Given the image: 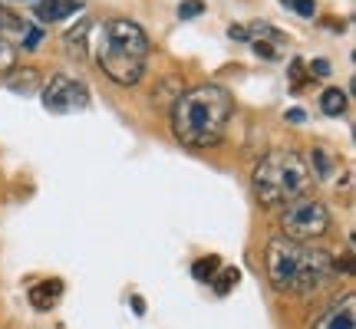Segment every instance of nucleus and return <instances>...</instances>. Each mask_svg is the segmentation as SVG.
<instances>
[{"mask_svg":"<svg viewBox=\"0 0 356 329\" xmlns=\"http://www.w3.org/2000/svg\"><path fill=\"white\" fill-rule=\"evenodd\" d=\"M60 296H63V283H60V280H43V283H33V287H30V303H33V310H40V313H47Z\"/></svg>","mask_w":356,"mask_h":329,"instance_id":"9","label":"nucleus"},{"mask_svg":"<svg viewBox=\"0 0 356 329\" xmlns=\"http://www.w3.org/2000/svg\"><path fill=\"white\" fill-rule=\"evenodd\" d=\"M287 10H297L300 17H314L317 13V0H280Z\"/></svg>","mask_w":356,"mask_h":329,"instance_id":"18","label":"nucleus"},{"mask_svg":"<svg viewBox=\"0 0 356 329\" xmlns=\"http://www.w3.org/2000/svg\"><path fill=\"white\" fill-rule=\"evenodd\" d=\"M202 13H204V3H202V0H181V3H178V17H181V20L202 17Z\"/></svg>","mask_w":356,"mask_h":329,"instance_id":"19","label":"nucleus"},{"mask_svg":"<svg viewBox=\"0 0 356 329\" xmlns=\"http://www.w3.org/2000/svg\"><path fill=\"white\" fill-rule=\"evenodd\" d=\"M238 280H241V270H238V267H225L221 273H215V280H211V283H215V290L225 296V293H231V287H234Z\"/></svg>","mask_w":356,"mask_h":329,"instance_id":"16","label":"nucleus"},{"mask_svg":"<svg viewBox=\"0 0 356 329\" xmlns=\"http://www.w3.org/2000/svg\"><path fill=\"white\" fill-rule=\"evenodd\" d=\"M307 185H310V164H307L304 155L293 152V149L267 152L257 162L254 175H251L254 198L264 208H280V204L293 201V198H304Z\"/></svg>","mask_w":356,"mask_h":329,"instance_id":"4","label":"nucleus"},{"mask_svg":"<svg viewBox=\"0 0 356 329\" xmlns=\"http://www.w3.org/2000/svg\"><path fill=\"white\" fill-rule=\"evenodd\" d=\"M267 280L277 293H307L320 290L333 273V257L320 247L297 244L287 237H274L264 251Z\"/></svg>","mask_w":356,"mask_h":329,"instance_id":"3","label":"nucleus"},{"mask_svg":"<svg viewBox=\"0 0 356 329\" xmlns=\"http://www.w3.org/2000/svg\"><path fill=\"white\" fill-rule=\"evenodd\" d=\"M10 69H17V47L7 43V40H0V73L7 76Z\"/></svg>","mask_w":356,"mask_h":329,"instance_id":"17","label":"nucleus"},{"mask_svg":"<svg viewBox=\"0 0 356 329\" xmlns=\"http://www.w3.org/2000/svg\"><path fill=\"white\" fill-rule=\"evenodd\" d=\"M251 50H254L261 60H277V56H280V47H274V43H264V40H251Z\"/></svg>","mask_w":356,"mask_h":329,"instance_id":"21","label":"nucleus"},{"mask_svg":"<svg viewBox=\"0 0 356 329\" xmlns=\"http://www.w3.org/2000/svg\"><path fill=\"white\" fill-rule=\"evenodd\" d=\"M86 106H89V89H86V83L76 76L56 73V76L47 83V89H43V109L53 115L83 112Z\"/></svg>","mask_w":356,"mask_h":329,"instance_id":"6","label":"nucleus"},{"mask_svg":"<svg viewBox=\"0 0 356 329\" xmlns=\"http://www.w3.org/2000/svg\"><path fill=\"white\" fill-rule=\"evenodd\" d=\"M248 37H251V40H264V43H274V47H287V43H291V40H287V33H280L277 26L261 24V20H254V24L248 26Z\"/></svg>","mask_w":356,"mask_h":329,"instance_id":"12","label":"nucleus"},{"mask_svg":"<svg viewBox=\"0 0 356 329\" xmlns=\"http://www.w3.org/2000/svg\"><path fill=\"white\" fill-rule=\"evenodd\" d=\"M26 26H30L26 20H20L17 13L7 10V7L0 3V40L7 37V33H20V37H24V30H26Z\"/></svg>","mask_w":356,"mask_h":329,"instance_id":"15","label":"nucleus"},{"mask_svg":"<svg viewBox=\"0 0 356 329\" xmlns=\"http://www.w3.org/2000/svg\"><path fill=\"white\" fill-rule=\"evenodd\" d=\"M330 211L327 204L317 198H293L284 204V214H280V237L297 244H307L314 237H323L330 230Z\"/></svg>","mask_w":356,"mask_h":329,"instance_id":"5","label":"nucleus"},{"mask_svg":"<svg viewBox=\"0 0 356 329\" xmlns=\"http://www.w3.org/2000/svg\"><path fill=\"white\" fill-rule=\"evenodd\" d=\"M320 109H323V115H330V119H340V115L346 112V92L343 89H323V96H320Z\"/></svg>","mask_w":356,"mask_h":329,"instance_id":"11","label":"nucleus"},{"mask_svg":"<svg viewBox=\"0 0 356 329\" xmlns=\"http://www.w3.org/2000/svg\"><path fill=\"white\" fill-rule=\"evenodd\" d=\"M92 33H96V40L89 47L96 53V63L102 66V73L113 79L115 86H136L145 76L149 53H152L145 30L136 20L115 17L109 24L92 26Z\"/></svg>","mask_w":356,"mask_h":329,"instance_id":"2","label":"nucleus"},{"mask_svg":"<svg viewBox=\"0 0 356 329\" xmlns=\"http://www.w3.org/2000/svg\"><path fill=\"white\" fill-rule=\"evenodd\" d=\"M132 306H136V317L145 313V300H142V296H132Z\"/></svg>","mask_w":356,"mask_h":329,"instance_id":"25","label":"nucleus"},{"mask_svg":"<svg viewBox=\"0 0 356 329\" xmlns=\"http://www.w3.org/2000/svg\"><path fill=\"white\" fill-rule=\"evenodd\" d=\"M228 37L231 40H251L248 37V26H228Z\"/></svg>","mask_w":356,"mask_h":329,"instance_id":"24","label":"nucleus"},{"mask_svg":"<svg viewBox=\"0 0 356 329\" xmlns=\"http://www.w3.org/2000/svg\"><path fill=\"white\" fill-rule=\"evenodd\" d=\"M40 40H43V30L30 24V26L24 30V50H37V47H40Z\"/></svg>","mask_w":356,"mask_h":329,"instance_id":"22","label":"nucleus"},{"mask_svg":"<svg viewBox=\"0 0 356 329\" xmlns=\"http://www.w3.org/2000/svg\"><path fill=\"white\" fill-rule=\"evenodd\" d=\"M3 83H7V89H13V92H20V96H30V92H37V89H40V69H33V66H24V69H10Z\"/></svg>","mask_w":356,"mask_h":329,"instance_id":"10","label":"nucleus"},{"mask_svg":"<svg viewBox=\"0 0 356 329\" xmlns=\"http://www.w3.org/2000/svg\"><path fill=\"white\" fill-rule=\"evenodd\" d=\"M76 10H83V0H40L33 13H37L40 24H56V20H66Z\"/></svg>","mask_w":356,"mask_h":329,"instance_id":"8","label":"nucleus"},{"mask_svg":"<svg viewBox=\"0 0 356 329\" xmlns=\"http://www.w3.org/2000/svg\"><path fill=\"white\" fill-rule=\"evenodd\" d=\"M231 115L234 99L228 89L218 83H202L178 92V99L172 102V132L188 149H215L228 135Z\"/></svg>","mask_w":356,"mask_h":329,"instance_id":"1","label":"nucleus"},{"mask_svg":"<svg viewBox=\"0 0 356 329\" xmlns=\"http://www.w3.org/2000/svg\"><path fill=\"white\" fill-rule=\"evenodd\" d=\"M310 164L317 168V178H330V158H327V152H323V149H314Z\"/></svg>","mask_w":356,"mask_h":329,"instance_id":"20","label":"nucleus"},{"mask_svg":"<svg viewBox=\"0 0 356 329\" xmlns=\"http://www.w3.org/2000/svg\"><path fill=\"white\" fill-rule=\"evenodd\" d=\"M218 270H221V257H215V253H208V257H202V260H195V267H191V273H195L198 283H211Z\"/></svg>","mask_w":356,"mask_h":329,"instance_id":"13","label":"nucleus"},{"mask_svg":"<svg viewBox=\"0 0 356 329\" xmlns=\"http://www.w3.org/2000/svg\"><path fill=\"white\" fill-rule=\"evenodd\" d=\"M287 119H291V122H304V109H291Z\"/></svg>","mask_w":356,"mask_h":329,"instance_id":"26","label":"nucleus"},{"mask_svg":"<svg viewBox=\"0 0 356 329\" xmlns=\"http://www.w3.org/2000/svg\"><path fill=\"white\" fill-rule=\"evenodd\" d=\"M314 329H356V296L346 293L343 300H337L333 306H327L317 317Z\"/></svg>","mask_w":356,"mask_h":329,"instance_id":"7","label":"nucleus"},{"mask_svg":"<svg viewBox=\"0 0 356 329\" xmlns=\"http://www.w3.org/2000/svg\"><path fill=\"white\" fill-rule=\"evenodd\" d=\"M89 20H83V24L76 26V30H70V33H66V47H70V53H73V56H79V60H83V56H86V33H89Z\"/></svg>","mask_w":356,"mask_h":329,"instance_id":"14","label":"nucleus"},{"mask_svg":"<svg viewBox=\"0 0 356 329\" xmlns=\"http://www.w3.org/2000/svg\"><path fill=\"white\" fill-rule=\"evenodd\" d=\"M310 76H330V63H327V60H314V63H310Z\"/></svg>","mask_w":356,"mask_h":329,"instance_id":"23","label":"nucleus"}]
</instances>
